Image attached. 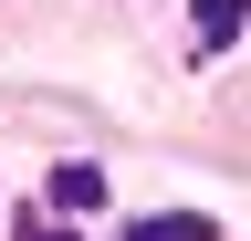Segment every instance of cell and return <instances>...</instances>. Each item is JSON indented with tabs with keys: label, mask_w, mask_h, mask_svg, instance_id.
I'll use <instances>...</instances> for the list:
<instances>
[{
	"label": "cell",
	"mask_w": 251,
	"mask_h": 241,
	"mask_svg": "<svg viewBox=\"0 0 251 241\" xmlns=\"http://www.w3.org/2000/svg\"><path fill=\"white\" fill-rule=\"evenodd\" d=\"M251 32V0H199V11H188V42H199V53H230Z\"/></svg>",
	"instance_id": "obj_1"
},
{
	"label": "cell",
	"mask_w": 251,
	"mask_h": 241,
	"mask_svg": "<svg viewBox=\"0 0 251 241\" xmlns=\"http://www.w3.org/2000/svg\"><path fill=\"white\" fill-rule=\"evenodd\" d=\"M42 189H52V210H105V189H115V178L94 168V158H63V168L42 178Z\"/></svg>",
	"instance_id": "obj_2"
},
{
	"label": "cell",
	"mask_w": 251,
	"mask_h": 241,
	"mask_svg": "<svg viewBox=\"0 0 251 241\" xmlns=\"http://www.w3.org/2000/svg\"><path fill=\"white\" fill-rule=\"evenodd\" d=\"M115 241H220V220H199V210H147V220H126Z\"/></svg>",
	"instance_id": "obj_3"
},
{
	"label": "cell",
	"mask_w": 251,
	"mask_h": 241,
	"mask_svg": "<svg viewBox=\"0 0 251 241\" xmlns=\"http://www.w3.org/2000/svg\"><path fill=\"white\" fill-rule=\"evenodd\" d=\"M11 241H84V231H63V220H31V210H21V231Z\"/></svg>",
	"instance_id": "obj_4"
}]
</instances>
